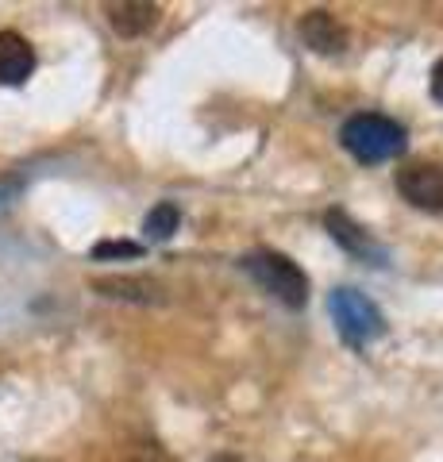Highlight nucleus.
<instances>
[{"label": "nucleus", "instance_id": "7", "mask_svg": "<svg viewBox=\"0 0 443 462\" xmlns=\"http://www.w3.org/2000/svg\"><path fill=\"white\" fill-rule=\"evenodd\" d=\"M105 16H108V23H112V32H116V35L139 39V35H147L151 27L159 23L162 8L151 5V0H120V5L105 8Z\"/></svg>", "mask_w": 443, "mask_h": 462}, {"label": "nucleus", "instance_id": "3", "mask_svg": "<svg viewBox=\"0 0 443 462\" xmlns=\"http://www.w3.org/2000/svg\"><path fill=\"white\" fill-rule=\"evenodd\" d=\"M328 316H332L339 339L347 346H366L370 339H378L385 331L374 300H370L366 293H359V289H347V285L328 293Z\"/></svg>", "mask_w": 443, "mask_h": 462}, {"label": "nucleus", "instance_id": "6", "mask_svg": "<svg viewBox=\"0 0 443 462\" xmlns=\"http://www.w3.org/2000/svg\"><path fill=\"white\" fill-rule=\"evenodd\" d=\"M301 39H305V47L309 51H317V54H343L347 51V27H343L332 12H309V16L301 20Z\"/></svg>", "mask_w": 443, "mask_h": 462}, {"label": "nucleus", "instance_id": "5", "mask_svg": "<svg viewBox=\"0 0 443 462\" xmlns=\"http://www.w3.org/2000/svg\"><path fill=\"white\" fill-rule=\"evenodd\" d=\"M324 227H328V236H332L336 243L347 254H359V258H366V263H374V266H382L385 263V254H382V247L374 239L366 236V231L355 224V220H347V212H339V208H332L324 216Z\"/></svg>", "mask_w": 443, "mask_h": 462}, {"label": "nucleus", "instance_id": "13", "mask_svg": "<svg viewBox=\"0 0 443 462\" xmlns=\"http://www.w3.org/2000/svg\"><path fill=\"white\" fill-rule=\"evenodd\" d=\"M208 462H243V458H235V455H212Z\"/></svg>", "mask_w": 443, "mask_h": 462}, {"label": "nucleus", "instance_id": "2", "mask_svg": "<svg viewBox=\"0 0 443 462\" xmlns=\"http://www.w3.org/2000/svg\"><path fill=\"white\" fill-rule=\"evenodd\" d=\"M243 273L270 293L274 300H281L285 309H305L309 305V273L293 263V258H285L281 251H270V247H259V251H247L243 254Z\"/></svg>", "mask_w": 443, "mask_h": 462}, {"label": "nucleus", "instance_id": "12", "mask_svg": "<svg viewBox=\"0 0 443 462\" xmlns=\"http://www.w3.org/2000/svg\"><path fill=\"white\" fill-rule=\"evenodd\" d=\"M432 97H436L439 105H443V58H439L436 69H432Z\"/></svg>", "mask_w": 443, "mask_h": 462}, {"label": "nucleus", "instance_id": "10", "mask_svg": "<svg viewBox=\"0 0 443 462\" xmlns=\"http://www.w3.org/2000/svg\"><path fill=\"white\" fill-rule=\"evenodd\" d=\"M93 289L105 297H127V300H159V293H162V289L147 278H108V282H93Z\"/></svg>", "mask_w": 443, "mask_h": 462}, {"label": "nucleus", "instance_id": "11", "mask_svg": "<svg viewBox=\"0 0 443 462\" xmlns=\"http://www.w3.org/2000/svg\"><path fill=\"white\" fill-rule=\"evenodd\" d=\"M139 254H143V243H127V239H108L93 247L97 263H105V258H139Z\"/></svg>", "mask_w": 443, "mask_h": 462}, {"label": "nucleus", "instance_id": "4", "mask_svg": "<svg viewBox=\"0 0 443 462\" xmlns=\"http://www.w3.org/2000/svg\"><path fill=\"white\" fill-rule=\"evenodd\" d=\"M397 193L420 212H443V166L409 162L397 170Z\"/></svg>", "mask_w": 443, "mask_h": 462}, {"label": "nucleus", "instance_id": "9", "mask_svg": "<svg viewBox=\"0 0 443 462\" xmlns=\"http://www.w3.org/2000/svg\"><path fill=\"white\" fill-rule=\"evenodd\" d=\"M178 227H181L178 205H174V200H159V205L147 212V220H143V236H147L151 243H166Z\"/></svg>", "mask_w": 443, "mask_h": 462}, {"label": "nucleus", "instance_id": "1", "mask_svg": "<svg viewBox=\"0 0 443 462\" xmlns=\"http://www.w3.org/2000/svg\"><path fill=\"white\" fill-rule=\"evenodd\" d=\"M339 143L343 151L359 162L374 166V162H390V158H401L409 147V132L390 116H378V112H359L351 116L347 124L339 127Z\"/></svg>", "mask_w": 443, "mask_h": 462}, {"label": "nucleus", "instance_id": "8", "mask_svg": "<svg viewBox=\"0 0 443 462\" xmlns=\"http://www.w3.org/2000/svg\"><path fill=\"white\" fill-rule=\"evenodd\" d=\"M35 74V51L20 32H0V85H23Z\"/></svg>", "mask_w": 443, "mask_h": 462}]
</instances>
